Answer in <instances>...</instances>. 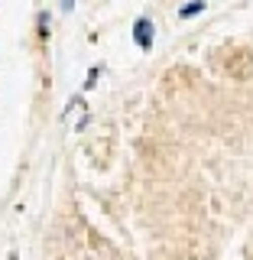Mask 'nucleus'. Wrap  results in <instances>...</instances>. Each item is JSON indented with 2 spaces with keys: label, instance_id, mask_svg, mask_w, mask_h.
I'll return each mask as SVG.
<instances>
[{
  "label": "nucleus",
  "instance_id": "nucleus-2",
  "mask_svg": "<svg viewBox=\"0 0 253 260\" xmlns=\"http://www.w3.org/2000/svg\"><path fill=\"white\" fill-rule=\"evenodd\" d=\"M205 4H208V0H195V4L182 7V10H178V16H182V20H189V16H195V13H201V10H205Z\"/></svg>",
  "mask_w": 253,
  "mask_h": 260
},
{
  "label": "nucleus",
  "instance_id": "nucleus-1",
  "mask_svg": "<svg viewBox=\"0 0 253 260\" xmlns=\"http://www.w3.org/2000/svg\"><path fill=\"white\" fill-rule=\"evenodd\" d=\"M133 39H136V46H140V49H150V46H153L156 29H153V23L146 20V16H140V20L133 23Z\"/></svg>",
  "mask_w": 253,
  "mask_h": 260
}]
</instances>
